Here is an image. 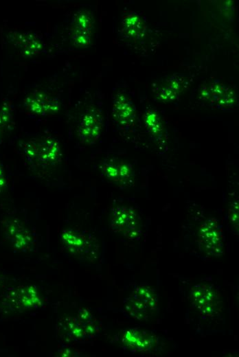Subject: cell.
<instances>
[{"label":"cell","instance_id":"cell-2","mask_svg":"<svg viewBox=\"0 0 239 357\" xmlns=\"http://www.w3.org/2000/svg\"><path fill=\"white\" fill-rule=\"evenodd\" d=\"M124 306L131 318L139 321H146L159 309L158 295L150 286L139 284L135 287L130 296L124 300Z\"/></svg>","mask_w":239,"mask_h":357},{"label":"cell","instance_id":"cell-7","mask_svg":"<svg viewBox=\"0 0 239 357\" xmlns=\"http://www.w3.org/2000/svg\"><path fill=\"white\" fill-rule=\"evenodd\" d=\"M94 17L85 8L78 10L71 19L69 35L73 45L84 48L91 45L94 29Z\"/></svg>","mask_w":239,"mask_h":357},{"label":"cell","instance_id":"cell-10","mask_svg":"<svg viewBox=\"0 0 239 357\" xmlns=\"http://www.w3.org/2000/svg\"><path fill=\"white\" fill-rule=\"evenodd\" d=\"M23 106L32 115L49 116L59 111L60 102L57 97L45 91L34 90L24 99Z\"/></svg>","mask_w":239,"mask_h":357},{"label":"cell","instance_id":"cell-14","mask_svg":"<svg viewBox=\"0 0 239 357\" xmlns=\"http://www.w3.org/2000/svg\"><path fill=\"white\" fill-rule=\"evenodd\" d=\"M9 39L20 54L26 58H31L41 54L45 45L42 38L31 32H12Z\"/></svg>","mask_w":239,"mask_h":357},{"label":"cell","instance_id":"cell-4","mask_svg":"<svg viewBox=\"0 0 239 357\" xmlns=\"http://www.w3.org/2000/svg\"><path fill=\"white\" fill-rule=\"evenodd\" d=\"M110 229L130 240H138L142 233L141 217L132 207L116 206L111 212Z\"/></svg>","mask_w":239,"mask_h":357},{"label":"cell","instance_id":"cell-1","mask_svg":"<svg viewBox=\"0 0 239 357\" xmlns=\"http://www.w3.org/2000/svg\"><path fill=\"white\" fill-rule=\"evenodd\" d=\"M23 150L27 160L41 168L56 165L62 157L60 143L52 137L30 139L23 143Z\"/></svg>","mask_w":239,"mask_h":357},{"label":"cell","instance_id":"cell-11","mask_svg":"<svg viewBox=\"0 0 239 357\" xmlns=\"http://www.w3.org/2000/svg\"><path fill=\"white\" fill-rule=\"evenodd\" d=\"M103 175L110 181L124 187L134 183L135 172L130 164L117 159H104L100 165Z\"/></svg>","mask_w":239,"mask_h":357},{"label":"cell","instance_id":"cell-3","mask_svg":"<svg viewBox=\"0 0 239 357\" xmlns=\"http://www.w3.org/2000/svg\"><path fill=\"white\" fill-rule=\"evenodd\" d=\"M60 241L64 248L71 255L85 260H93L99 253V243L95 238L73 229L60 232Z\"/></svg>","mask_w":239,"mask_h":357},{"label":"cell","instance_id":"cell-18","mask_svg":"<svg viewBox=\"0 0 239 357\" xmlns=\"http://www.w3.org/2000/svg\"><path fill=\"white\" fill-rule=\"evenodd\" d=\"M145 125L150 134L157 139L162 134L163 126L159 115L153 110H148L145 115Z\"/></svg>","mask_w":239,"mask_h":357},{"label":"cell","instance_id":"cell-21","mask_svg":"<svg viewBox=\"0 0 239 357\" xmlns=\"http://www.w3.org/2000/svg\"><path fill=\"white\" fill-rule=\"evenodd\" d=\"M238 199L234 200L230 205L228 211V217L230 223L235 229L238 230Z\"/></svg>","mask_w":239,"mask_h":357},{"label":"cell","instance_id":"cell-23","mask_svg":"<svg viewBox=\"0 0 239 357\" xmlns=\"http://www.w3.org/2000/svg\"><path fill=\"white\" fill-rule=\"evenodd\" d=\"M3 282V277L0 275V286Z\"/></svg>","mask_w":239,"mask_h":357},{"label":"cell","instance_id":"cell-13","mask_svg":"<svg viewBox=\"0 0 239 357\" xmlns=\"http://www.w3.org/2000/svg\"><path fill=\"white\" fill-rule=\"evenodd\" d=\"M112 117L120 127L127 128L132 126L136 120V107L130 98L125 93H117L112 102Z\"/></svg>","mask_w":239,"mask_h":357},{"label":"cell","instance_id":"cell-17","mask_svg":"<svg viewBox=\"0 0 239 357\" xmlns=\"http://www.w3.org/2000/svg\"><path fill=\"white\" fill-rule=\"evenodd\" d=\"M122 30L125 37L136 40L144 36L146 25L137 13L130 12L122 18Z\"/></svg>","mask_w":239,"mask_h":357},{"label":"cell","instance_id":"cell-9","mask_svg":"<svg viewBox=\"0 0 239 357\" xmlns=\"http://www.w3.org/2000/svg\"><path fill=\"white\" fill-rule=\"evenodd\" d=\"M1 230L5 238L17 252L31 251L34 238L30 231L16 218H7L1 221Z\"/></svg>","mask_w":239,"mask_h":357},{"label":"cell","instance_id":"cell-16","mask_svg":"<svg viewBox=\"0 0 239 357\" xmlns=\"http://www.w3.org/2000/svg\"><path fill=\"white\" fill-rule=\"evenodd\" d=\"M201 95L219 107L231 106L236 101L234 92L220 82L210 84L208 89L202 91Z\"/></svg>","mask_w":239,"mask_h":357},{"label":"cell","instance_id":"cell-5","mask_svg":"<svg viewBox=\"0 0 239 357\" xmlns=\"http://www.w3.org/2000/svg\"><path fill=\"white\" fill-rule=\"evenodd\" d=\"M190 298L192 306L204 317H214L222 310L220 292L213 285L198 284L193 286L190 288Z\"/></svg>","mask_w":239,"mask_h":357},{"label":"cell","instance_id":"cell-8","mask_svg":"<svg viewBox=\"0 0 239 357\" xmlns=\"http://www.w3.org/2000/svg\"><path fill=\"white\" fill-rule=\"evenodd\" d=\"M103 126L104 118L102 111L95 106H90L78 124V137L83 144L93 145L100 139Z\"/></svg>","mask_w":239,"mask_h":357},{"label":"cell","instance_id":"cell-12","mask_svg":"<svg viewBox=\"0 0 239 357\" xmlns=\"http://www.w3.org/2000/svg\"><path fill=\"white\" fill-rule=\"evenodd\" d=\"M122 343L127 348L142 353L154 350L158 345V337L139 328H129L124 331Z\"/></svg>","mask_w":239,"mask_h":357},{"label":"cell","instance_id":"cell-6","mask_svg":"<svg viewBox=\"0 0 239 357\" xmlns=\"http://www.w3.org/2000/svg\"><path fill=\"white\" fill-rule=\"evenodd\" d=\"M198 243L200 250L208 256L218 257L225 253V235L219 220L207 218L198 229Z\"/></svg>","mask_w":239,"mask_h":357},{"label":"cell","instance_id":"cell-15","mask_svg":"<svg viewBox=\"0 0 239 357\" xmlns=\"http://www.w3.org/2000/svg\"><path fill=\"white\" fill-rule=\"evenodd\" d=\"M5 299L16 310L36 308L41 304L37 289L33 286L17 287Z\"/></svg>","mask_w":239,"mask_h":357},{"label":"cell","instance_id":"cell-19","mask_svg":"<svg viewBox=\"0 0 239 357\" xmlns=\"http://www.w3.org/2000/svg\"><path fill=\"white\" fill-rule=\"evenodd\" d=\"M181 85L176 79L170 80L167 86L159 91L158 97L163 101H170L176 98L180 92Z\"/></svg>","mask_w":239,"mask_h":357},{"label":"cell","instance_id":"cell-22","mask_svg":"<svg viewBox=\"0 0 239 357\" xmlns=\"http://www.w3.org/2000/svg\"><path fill=\"white\" fill-rule=\"evenodd\" d=\"M6 185V179L3 167L0 163V189H3Z\"/></svg>","mask_w":239,"mask_h":357},{"label":"cell","instance_id":"cell-20","mask_svg":"<svg viewBox=\"0 0 239 357\" xmlns=\"http://www.w3.org/2000/svg\"><path fill=\"white\" fill-rule=\"evenodd\" d=\"M13 119V108L10 103L4 102L0 106V138L4 129L11 124Z\"/></svg>","mask_w":239,"mask_h":357}]
</instances>
